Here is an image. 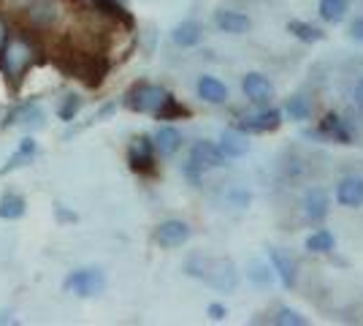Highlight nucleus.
Returning <instances> with one entry per match:
<instances>
[{"label": "nucleus", "mask_w": 363, "mask_h": 326, "mask_svg": "<svg viewBox=\"0 0 363 326\" xmlns=\"http://www.w3.org/2000/svg\"><path fill=\"white\" fill-rule=\"evenodd\" d=\"M35 63V49L28 38H9V44L0 49V74L9 79H19L30 71Z\"/></svg>", "instance_id": "f257e3e1"}, {"label": "nucleus", "mask_w": 363, "mask_h": 326, "mask_svg": "<svg viewBox=\"0 0 363 326\" xmlns=\"http://www.w3.org/2000/svg\"><path fill=\"white\" fill-rule=\"evenodd\" d=\"M203 266L201 269H193V272H187V275H193V278H201L206 280L212 288L217 291H233L236 288V283H239V272H236V266L230 264L228 259H201Z\"/></svg>", "instance_id": "f03ea898"}, {"label": "nucleus", "mask_w": 363, "mask_h": 326, "mask_svg": "<svg viewBox=\"0 0 363 326\" xmlns=\"http://www.w3.org/2000/svg\"><path fill=\"white\" fill-rule=\"evenodd\" d=\"M62 288L76 296H82V299L98 296L106 288V275L98 266H82V269H74L68 278L62 280Z\"/></svg>", "instance_id": "7ed1b4c3"}, {"label": "nucleus", "mask_w": 363, "mask_h": 326, "mask_svg": "<svg viewBox=\"0 0 363 326\" xmlns=\"http://www.w3.org/2000/svg\"><path fill=\"white\" fill-rule=\"evenodd\" d=\"M166 90L157 87V85H150V82H141V85H133L128 95H125V107L130 112H138V114H155L163 98H166Z\"/></svg>", "instance_id": "20e7f679"}, {"label": "nucleus", "mask_w": 363, "mask_h": 326, "mask_svg": "<svg viewBox=\"0 0 363 326\" xmlns=\"http://www.w3.org/2000/svg\"><path fill=\"white\" fill-rule=\"evenodd\" d=\"M190 239V226L184 223V220H163L157 229H155V242L160 245V248H182L184 242Z\"/></svg>", "instance_id": "39448f33"}, {"label": "nucleus", "mask_w": 363, "mask_h": 326, "mask_svg": "<svg viewBox=\"0 0 363 326\" xmlns=\"http://www.w3.org/2000/svg\"><path fill=\"white\" fill-rule=\"evenodd\" d=\"M228 158L220 153V147L214 144V141H196L193 147H190V163L198 166L201 171L206 169H220V166H225Z\"/></svg>", "instance_id": "423d86ee"}, {"label": "nucleus", "mask_w": 363, "mask_h": 326, "mask_svg": "<svg viewBox=\"0 0 363 326\" xmlns=\"http://www.w3.org/2000/svg\"><path fill=\"white\" fill-rule=\"evenodd\" d=\"M242 90L252 104H257V107H269L274 98V85L263 77V74H257V71H250V74L242 79Z\"/></svg>", "instance_id": "0eeeda50"}, {"label": "nucleus", "mask_w": 363, "mask_h": 326, "mask_svg": "<svg viewBox=\"0 0 363 326\" xmlns=\"http://www.w3.org/2000/svg\"><path fill=\"white\" fill-rule=\"evenodd\" d=\"M282 125V112L279 109H263V112H257V114H250V117H244L242 123L236 125L242 134H266V131H277Z\"/></svg>", "instance_id": "6e6552de"}, {"label": "nucleus", "mask_w": 363, "mask_h": 326, "mask_svg": "<svg viewBox=\"0 0 363 326\" xmlns=\"http://www.w3.org/2000/svg\"><path fill=\"white\" fill-rule=\"evenodd\" d=\"M128 163H130V169L138 171V174L155 171V147H152L150 136H138L136 144L128 150Z\"/></svg>", "instance_id": "1a4fd4ad"}, {"label": "nucleus", "mask_w": 363, "mask_h": 326, "mask_svg": "<svg viewBox=\"0 0 363 326\" xmlns=\"http://www.w3.org/2000/svg\"><path fill=\"white\" fill-rule=\"evenodd\" d=\"M336 202L347 210H358L363 207V177L358 174H350L345 180H339L336 185Z\"/></svg>", "instance_id": "9d476101"}, {"label": "nucleus", "mask_w": 363, "mask_h": 326, "mask_svg": "<svg viewBox=\"0 0 363 326\" xmlns=\"http://www.w3.org/2000/svg\"><path fill=\"white\" fill-rule=\"evenodd\" d=\"M25 11H28L30 25L33 28H38V31H49V28L57 22V16H60L57 6H55L52 0H33Z\"/></svg>", "instance_id": "9b49d317"}, {"label": "nucleus", "mask_w": 363, "mask_h": 326, "mask_svg": "<svg viewBox=\"0 0 363 326\" xmlns=\"http://www.w3.org/2000/svg\"><path fill=\"white\" fill-rule=\"evenodd\" d=\"M152 147H155V156L171 158L182 150V134L174 125H163L157 128V134L152 136Z\"/></svg>", "instance_id": "f8f14e48"}, {"label": "nucleus", "mask_w": 363, "mask_h": 326, "mask_svg": "<svg viewBox=\"0 0 363 326\" xmlns=\"http://www.w3.org/2000/svg\"><path fill=\"white\" fill-rule=\"evenodd\" d=\"M196 93H198V98H203L206 104H214V107L228 104V98H230L225 82H220L217 77H209V74H203V77L196 82Z\"/></svg>", "instance_id": "ddd939ff"}, {"label": "nucleus", "mask_w": 363, "mask_h": 326, "mask_svg": "<svg viewBox=\"0 0 363 326\" xmlns=\"http://www.w3.org/2000/svg\"><path fill=\"white\" fill-rule=\"evenodd\" d=\"M214 25L223 33H230V36H242L252 28V19L242 11H230V9H220L214 11Z\"/></svg>", "instance_id": "4468645a"}, {"label": "nucleus", "mask_w": 363, "mask_h": 326, "mask_svg": "<svg viewBox=\"0 0 363 326\" xmlns=\"http://www.w3.org/2000/svg\"><path fill=\"white\" fill-rule=\"evenodd\" d=\"M328 210H331V199H328V193L323 188L306 190V196H303V215H306V220L320 223L323 217L328 215Z\"/></svg>", "instance_id": "2eb2a0df"}, {"label": "nucleus", "mask_w": 363, "mask_h": 326, "mask_svg": "<svg viewBox=\"0 0 363 326\" xmlns=\"http://www.w3.org/2000/svg\"><path fill=\"white\" fill-rule=\"evenodd\" d=\"M171 38H174V44H177V47L193 49L203 41V28L198 25L196 19H184V22H179V25L171 31Z\"/></svg>", "instance_id": "dca6fc26"}, {"label": "nucleus", "mask_w": 363, "mask_h": 326, "mask_svg": "<svg viewBox=\"0 0 363 326\" xmlns=\"http://www.w3.org/2000/svg\"><path fill=\"white\" fill-rule=\"evenodd\" d=\"M217 147L225 158H242L250 150V141H247V134H242L239 128H228V131H223Z\"/></svg>", "instance_id": "f3484780"}, {"label": "nucleus", "mask_w": 363, "mask_h": 326, "mask_svg": "<svg viewBox=\"0 0 363 326\" xmlns=\"http://www.w3.org/2000/svg\"><path fill=\"white\" fill-rule=\"evenodd\" d=\"M269 261H272L274 275L282 280V286L293 288L296 286V264L290 261V256H285L279 248H269Z\"/></svg>", "instance_id": "a211bd4d"}, {"label": "nucleus", "mask_w": 363, "mask_h": 326, "mask_svg": "<svg viewBox=\"0 0 363 326\" xmlns=\"http://www.w3.org/2000/svg\"><path fill=\"white\" fill-rule=\"evenodd\" d=\"M11 123H19V125H25V128H30V131H35V128H44L46 114H44V109H38L33 101H28V104L16 107V112L9 114V125Z\"/></svg>", "instance_id": "6ab92c4d"}, {"label": "nucleus", "mask_w": 363, "mask_h": 326, "mask_svg": "<svg viewBox=\"0 0 363 326\" xmlns=\"http://www.w3.org/2000/svg\"><path fill=\"white\" fill-rule=\"evenodd\" d=\"M35 153H38V144H35V139L25 136V139L19 141V147H16L14 156L9 158V163L0 169V174H11V171L19 169V166H28L33 158H35Z\"/></svg>", "instance_id": "aec40b11"}, {"label": "nucleus", "mask_w": 363, "mask_h": 326, "mask_svg": "<svg viewBox=\"0 0 363 326\" xmlns=\"http://www.w3.org/2000/svg\"><path fill=\"white\" fill-rule=\"evenodd\" d=\"M28 212V202L14 193V190H6L0 196V220H19V217Z\"/></svg>", "instance_id": "412c9836"}, {"label": "nucleus", "mask_w": 363, "mask_h": 326, "mask_svg": "<svg viewBox=\"0 0 363 326\" xmlns=\"http://www.w3.org/2000/svg\"><path fill=\"white\" fill-rule=\"evenodd\" d=\"M350 11V0H320L318 3V14L323 22H342Z\"/></svg>", "instance_id": "4be33fe9"}, {"label": "nucleus", "mask_w": 363, "mask_h": 326, "mask_svg": "<svg viewBox=\"0 0 363 326\" xmlns=\"http://www.w3.org/2000/svg\"><path fill=\"white\" fill-rule=\"evenodd\" d=\"M336 248V237L328 229H318L306 237V250L309 253H331Z\"/></svg>", "instance_id": "5701e85b"}, {"label": "nucleus", "mask_w": 363, "mask_h": 326, "mask_svg": "<svg viewBox=\"0 0 363 326\" xmlns=\"http://www.w3.org/2000/svg\"><path fill=\"white\" fill-rule=\"evenodd\" d=\"M155 117L157 120H177V117H190V109L182 107L179 101L174 98V95H166L163 98V104H160V109L155 112Z\"/></svg>", "instance_id": "b1692460"}, {"label": "nucleus", "mask_w": 363, "mask_h": 326, "mask_svg": "<svg viewBox=\"0 0 363 326\" xmlns=\"http://www.w3.org/2000/svg\"><path fill=\"white\" fill-rule=\"evenodd\" d=\"M288 33H293L298 41H306V44H312V41H320V38H323V31H320V28L309 25V22H301V19H290Z\"/></svg>", "instance_id": "393cba45"}, {"label": "nucleus", "mask_w": 363, "mask_h": 326, "mask_svg": "<svg viewBox=\"0 0 363 326\" xmlns=\"http://www.w3.org/2000/svg\"><path fill=\"white\" fill-rule=\"evenodd\" d=\"M285 114H288L290 120H296V123L309 120V114H312L309 101H306L303 95H293V98H288V101H285Z\"/></svg>", "instance_id": "a878e982"}, {"label": "nucleus", "mask_w": 363, "mask_h": 326, "mask_svg": "<svg viewBox=\"0 0 363 326\" xmlns=\"http://www.w3.org/2000/svg\"><path fill=\"white\" fill-rule=\"evenodd\" d=\"M323 131H325L328 136H333V139H339L342 144H350V131L342 125V120H339L336 114H325V117H323Z\"/></svg>", "instance_id": "bb28decb"}, {"label": "nucleus", "mask_w": 363, "mask_h": 326, "mask_svg": "<svg viewBox=\"0 0 363 326\" xmlns=\"http://www.w3.org/2000/svg\"><path fill=\"white\" fill-rule=\"evenodd\" d=\"M79 109H82V98L76 93H68L65 98H62L60 109H57V114H60L62 123H71L76 114H79Z\"/></svg>", "instance_id": "cd10ccee"}, {"label": "nucleus", "mask_w": 363, "mask_h": 326, "mask_svg": "<svg viewBox=\"0 0 363 326\" xmlns=\"http://www.w3.org/2000/svg\"><path fill=\"white\" fill-rule=\"evenodd\" d=\"M274 324H279V326H306V318H303L298 310L279 308V310H277V315H274Z\"/></svg>", "instance_id": "c85d7f7f"}, {"label": "nucleus", "mask_w": 363, "mask_h": 326, "mask_svg": "<svg viewBox=\"0 0 363 326\" xmlns=\"http://www.w3.org/2000/svg\"><path fill=\"white\" fill-rule=\"evenodd\" d=\"M250 278L255 280V283H269V280L274 278V269H269V266H263V264H252Z\"/></svg>", "instance_id": "c756f323"}, {"label": "nucleus", "mask_w": 363, "mask_h": 326, "mask_svg": "<svg viewBox=\"0 0 363 326\" xmlns=\"http://www.w3.org/2000/svg\"><path fill=\"white\" fill-rule=\"evenodd\" d=\"M206 313H209L212 321H225L228 318V308L225 305H220V302H212V305L206 308Z\"/></svg>", "instance_id": "7c9ffc66"}, {"label": "nucleus", "mask_w": 363, "mask_h": 326, "mask_svg": "<svg viewBox=\"0 0 363 326\" xmlns=\"http://www.w3.org/2000/svg\"><path fill=\"white\" fill-rule=\"evenodd\" d=\"M350 36H352V41L363 44V16L352 19V25H350Z\"/></svg>", "instance_id": "2f4dec72"}, {"label": "nucleus", "mask_w": 363, "mask_h": 326, "mask_svg": "<svg viewBox=\"0 0 363 326\" xmlns=\"http://www.w3.org/2000/svg\"><path fill=\"white\" fill-rule=\"evenodd\" d=\"M9 38H11V31H9V25H6V19L0 16V49L9 44Z\"/></svg>", "instance_id": "473e14b6"}, {"label": "nucleus", "mask_w": 363, "mask_h": 326, "mask_svg": "<svg viewBox=\"0 0 363 326\" xmlns=\"http://www.w3.org/2000/svg\"><path fill=\"white\" fill-rule=\"evenodd\" d=\"M55 212H57V220H71V223H74V220H76L74 212H68V210H62V204H57V207H55Z\"/></svg>", "instance_id": "72a5a7b5"}, {"label": "nucleus", "mask_w": 363, "mask_h": 326, "mask_svg": "<svg viewBox=\"0 0 363 326\" xmlns=\"http://www.w3.org/2000/svg\"><path fill=\"white\" fill-rule=\"evenodd\" d=\"M352 95H355V101H358V104L363 107V79H358V82H355V87H352Z\"/></svg>", "instance_id": "f704fd0d"}, {"label": "nucleus", "mask_w": 363, "mask_h": 326, "mask_svg": "<svg viewBox=\"0 0 363 326\" xmlns=\"http://www.w3.org/2000/svg\"><path fill=\"white\" fill-rule=\"evenodd\" d=\"M6 6H14V9H28L33 0H3Z\"/></svg>", "instance_id": "c9c22d12"}]
</instances>
